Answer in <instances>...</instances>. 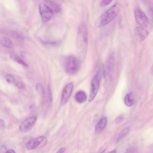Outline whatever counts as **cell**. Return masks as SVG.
Here are the masks:
<instances>
[{
	"instance_id": "cell-1",
	"label": "cell",
	"mask_w": 153,
	"mask_h": 153,
	"mask_svg": "<svg viewBox=\"0 0 153 153\" xmlns=\"http://www.w3.org/2000/svg\"><path fill=\"white\" fill-rule=\"evenodd\" d=\"M76 39L79 53L80 55H85L87 50L88 39L87 27L84 23L79 26Z\"/></svg>"
},
{
	"instance_id": "cell-2",
	"label": "cell",
	"mask_w": 153,
	"mask_h": 153,
	"mask_svg": "<svg viewBox=\"0 0 153 153\" xmlns=\"http://www.w3.org/2000/svg\"><path fill=\"white\" fill-rule=\"evenodd\" d=\"M120 8L119 4L117 3L108 9L101 17L100 26L101 27L104 26L111 22L119 13Z\"/></svg>"
},
{
	"instance_id": "cell-3",
	"label": "cell",
	"mask_w": 153,
	"mask_h": 153,
	"mask_svg": "<svg viewBox=\"0 0 153 153\" xmlns=\"http://www.w3.org/2000/svg\"><path fill=\"white\" fill-rule=\"evenodd\" d=\"M80 68V61L76 57L70 56L67 58L65 70L67 73L70 75H74L77 73Z\"/></svg>"
},
{
	"instance_id": "cell-4",
	"label": "cell",
	"mask_w": 153,
	"mask_h": 153,
	"mask_svg": "<svg viewBox=\"0 0 153 153\" xmlns=\"http://www.w3.org/2000/svg\"><path fill=\"white\" fill-rule=\"evenodd\" d=\"M134 15L137 22L143 28L148 27L149 24L148 19L146 14L139 7H136L135 10Z\"/></svg>"
},
{
	"instance_id": "cell-5",
	"label": "cell",
	"mask_w": 153,
	"mask_h": 153,
	"mask_svg": "<svg viewBox=\"0 0 153 153\" xmlns=\"http://www.w3.org/2000/svg\"><path fill=\"white\" fill-rule=\"evenodd\" d=\"M99 71L96 75L92 80L89 99V101L91 102L96 96L100 85Z\"/></svg>"
},
{
	"instance_id": "cell-6",
	"label": "cell",
	"mask_w": 153,
	"mask_h": 153,
	"mask_svg": "<svg viewBox=\"0 0 153 153\" xmlns=\"http://www.w3.org/2000/svg\"><path fill=\"white\" fill-rule=\"evenodd\" d=\"M39 10L43 21L46 22L49 21L53 15V12L52 10L44 3H41L40 5Z\"/></svg>"
},
{
	"instance_id": "cell-7",
	"label": "cell",
	"mask_w": 153,
	"mask_h": 153,
	"mask_svg": "<svg viewBox=\"0 0 153 153\" xmlns=\"http://www.w3.org/2000/svg\"><path fill=\"white\" fill-rule=\"evenodd\" d=\"M73 84L70 83L67 84L64 88L62 93L61 98V104L63 106L69 101L73 90Z\"/></svg>"
},
{
	"instance_id": "cell-8",
	"label": "cell",
	"mask_w": 153,
	"mask_h": 153,
	"mask_svg": "<svg viewBox=\"0 0 153 153\" xmlns=\"http://www.w3.org/2000/svg\"><path fill=\"white\" fill-rule=\"evenodd\" d=\"M37 117L32 116L26 119L21 124L20 130L21 132H25L31 130L36 123Z\"/></svg>"
},
{
	"instance_id": "cell-9",
	"label": "cell",
	"mask_w": 153,
	"mask_h": 153,
	"mask_svg": "<svg viewBox=\"0 0 153 153\" xmlns=\"http://www.w3.org/2000/svg\"><path fill=\"white\" fill-rule=\"evenodd\" d=\"M134 33L137 40L140 42L144 41L149 34L148 31L145 28L141 26L136 27Z\"/></svg>"
},
{
	"instance_id": "cell-10",
	"label": "cell",
	"mask_w": 153,
	"mask_h": 153,
	"mask_svg": "<svg viewBox=\"0 0 153 153\" xmlns=\"http://www.w3.org/2000/svg\"><path fill=\"white\" fill-rule=\"evenodd\" d=\"M45 139V136H41L31 140L27 144V149L29 150L36 149L40 145Z\"/></svg>"
},
{
	"instance_id": "cell-11",
	"label": "cell",
	"mask_w": 153,
	"mask_h": 153,
	"mask_svg": "<svg viewBox=\"0 0 153 153\" xmlns=\"http://www.w3.org/2000/svg\"><path fill=\"white\" fill-rule=\"evenodd\" d=\"M108 119L106 117H104L100 119L95 126V132L97 134L101 132L106 127Z\"/></svg>"
},
{
	"instance_id": "cell-12",
	"label": "cell",
	"mask_w": 153,
	"mask_h": 153,
	"mask_svg": "<svg viewBox=\"0 0 153 153\" xmlns=\"http://www.w3.org/2000/svg\"><path fill=\"white\" fill-rule=\"evenodd\" d=\"M87 99V94L83 91H80L76 92L74 96L75 101L79 103L85 102Z\"/></svg>"
},
{
	"instance_id": "cell-13",
	"label": "cell",
	"mask_w": 153,
	"mask_h": 153,
	"mask_svg": "<svg viewBox=\"0 0 153 153\" xmlns=\"http://www.w3.org/2000/svg\"><path fill=\"white\" fill-rule=\"evenodd\" d=\"M48 7H49L53 12H59L61 10V7L57 3L50 1H46L44 3Z\"/></svg>"
},
{
	"instance_id": "cell-14",
	"label": "cell",
	"mask_w": 153,
	"mask_h": 153,
	"mask_svg": "<svg viewBox=\"0 0 153 153\" xmlns=\"http://www.w3.org/2000/svg\"><path fill=\"white\" fill-rule=\"evenodd\" d=\"M124 102L127 106L131 107L134 103V100L131 93L127 94L124 99Z\"/></svg>"
},
{
	"instance_id": "cell-15",
	"label": "cell",
	"mask_w": 153,
	"mask_h": 153,
	"mask_svg": "<svg viewBox=\"0 0 153 153\" xmlns=\"http://www.w3.org/2000/svg\"><path fill=\"white\" fill-rule=\"evenodd\" d=\"M0 42L4 46L8 48H11L13 45L12 42L8 38L3 37L0 39Z\"/></svg>"
},
{
	"instance_id": "cell-16",
	"label": "cell",
	"mask_w": 153,
	"mask_h": 153,
	"mask_svg": "<svg viewBox=\"0 0 153 153\" xmlns=\"http://www.w3.org/2000/svg\"><path fill=\"white\" fill-rule=\"evenodd\" d=\"M130 128L127 127L123 130L120 133L117 139L116 142H118L121 141L128 133L130 131Z\"/></svg>"
},
{
	"instance_id": "cell-17",
	"label": "cell",
	"mask_w": 153,
	"mask_h": 153,
	"mask_svg": "<svg viewBox=\"0 0 153 153\" xmlns=\"http://www.w3.org/2000/svg\"><path fill=\"white\" fill-rule=\"evenodd\" d=\"M5 79L9 83H11L14 82L15 81V79L14 76L10 74H8L5 76Z\"/></svg>"
},
{
	"instance_id": "cell-18",
	"label": "cell",
	"mask_w": 153,
	"mask_h": 153,
	"mask_svg": "<svg viewBox=\"0 0 153 153\" xmlns=\"http://www.w3.org/2000/svg\"><path fill=\"white\" fill-rule=\"evenodd\" d=\"M36 88L38 92L43 95L44 90L42 86L39 83H37L36 85Z\"/></svg>"
},
{
	"instance_id": "cell-19",
	"label": "cell",
	"mask_w": 153,
	"mask_h": 153,
	"mask_svg": "<svg viewBox=\"0 0 153 153\" xmlns=\"http://www.w3.org/2000/svg\"><path fill=\"white\" fill-rule=\"evenodd\" d=\"M11 34L13 36L18 38V39L21 40L24 39V38L23 36L20 33L15 32H12Z\"/></svg>"
},
{
	"instance_id": "cell-20",
	"label": "cell",
	"mask_w": 153,
	"mask_h": 153,
	"mask_svg": "<svg viewBox=\"0 0 153 153\" xmlns=\"http://www.w3.org/2000/svg\"><path fill=\"white\" fill-rule=\"evenodd\" d=\"M112 1L110 0H103L101 1L100 3V5L101 6H105L108 5Z\"/></svg>"
},
{
	"instance_id": "cell-21",
	"label": "cell",
	"mask_w": 153,
	"mask_h": 153,
	"mask_svg": "<svg viewBox=\"0 0 153 153\" xmlns=\"http://www.w3.org/2000/svg\"><path fill=\"white\" fill-rule=\"evenodd\" d=\"M15 85L19 89H24L25 88V85L22 82H18L16 83Z\"/></svg>"
},
{
	"instance_id": "cell-22",
	"label": "cell",
	"mask_w": 153,
	"mask_h": 153,
	"mask_svg": "<svg viewBox=\"0 0 153 153\" xmlns=\"http://www.w3.org/2000/svg\"><path fill=\"white\" fill-rule=\"evenodd\" d=\"M125 153H139V152L135 148H130L127 150Z\"/></svg>"
},
{
	"instance_id": "cell-23",
	"label": "cell",
	"mask_w": 153,
	"mask_h": 153,
	"mask_svg": "<svg viewBox=\"0 0 153 153\" xmlns=\"http://www.w3.org/2000/svg\"><path fill=\"white\" fill-rule=\"evenodd\" d=\"M16 60L18 63L22 65L24 67L28 66V65L22 60L19 59H16Z\"/></svg>"
},
{
	"instance_id": "cell-24",
	"label": "cell",
	"mask_w": 153,
	"mask_h": 153,
	"mask_svg": "<svg viewBox=\"0 0 153 153\" xmlns=\"http://www.w3.org/2000/svg\"><path fill=\"white\" fill-rule=\"evenodd\" d=\"M123 120V117L122 116H120L117 118L115 120L116 124H118L121 122Z\"/></svg>"
},
{
	"instance_id": "cell-25",
	"label": "cell",
	"mask_w": 153,
	"mask_h": 153,
	"mask_svg": "<svg viewBox=\"0 0 153 153\" xmlns=\"http://www.w3.org/2000/svg\"><path fill=\"white\" fill-rule=\"evenodd\" d=\"M6 126V123L5 121L2 119H0V126L5 127Z\"/></svg>"
},
{
	"instance_id": "cell-26",
	"label": "cell",
	"mask_w": 153,
	"mask_h": 153,
	"mask_svg": "<svg viewBox=\"0 0 153 153\" xmlns=\"http://www.w3.org/2000/svg\"><path fill=\"white\" fill-rule=\"evenodd\" d=\"M65 151V148H62L59 150L56 153H64Z\"/></svg>"
},
{
	"instance_id": "cell-27",
	"label": "cell",
	"mask_w": 153,
	"mask_h": 153,
	"mask_svg": "<svg viewBox=\"0 0 153 153\" xmlns=\"http://www.w3.org/2000/svg\"><path fill=\"white\" fill-rule=\"evenodd\" d=\"M5 153H16L14 151L12 150H10L6 151Z\"/></svg>"
},
{
	"instance_id": "cell-28",
	"label": "cell",
	"mask_w": 153,
	"mask_h": 153,
	"mask_svg": "<svg viewBox=\"0 0 153 153\" xmlns=\"http://www.w3.org/2000/svg\"><path fill=\"white\" fill-rule=\"evenodd\" d=\"M35 107L34 105H32L30 107V109L31 111L33 110L34 109Z\"/></svg>"
},
{
	"instance_id": "cell-29",
	"label": "cell",
	"mask_w": 153,
	"mask_h": 153,
	"mask_svg": "<svg viewBox=\"0 0 153 153\" xmlns=\"http://www.w3.org/2000/svg\"><path fill=\"white\" fill-rule=\"evenodd\" d=\"M116 152L117 150L116 149H114L112 150L109 153H116Z\"/></svg>"
}]
</instances>
